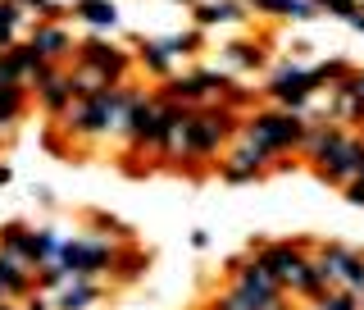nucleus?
Instances as JSON below:
<instances>
[{"instance_id": "nucleus-1", "label": "nucleus", "mask_w": 364, "mask_h": 310, "mask_svg": "<svg viewBox=\"0 0 364 310\" xmlns=\"http://www.w3.org/2000/svg\"><path fill=\"white\" fill-rule=\"evenodd\" d=\"M87 301H91V292H87V288H77V292H68V296H64V310H73V306H87Z\"/></svg>"}]
</instances>
